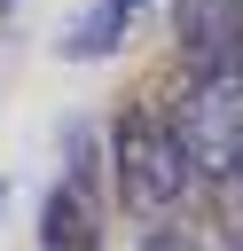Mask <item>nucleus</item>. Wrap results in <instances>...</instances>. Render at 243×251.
<instances>
[{
  "mask_svg": "<svg viewBox=\"0 0 243 251\" xmlns=\"http://www.w3.org/2000/svg\"><path fill=\"white\" fill-rule=\"evenodd\" d=\"M39 251H102V188L86 165H71L39 204Z\"/></svg>",
  "mask_w": 243,
  "mask_h": 251,
  "instance_id": "nucleus-2",
  "label": "nucleus"
},
{
  "mask_svg": "<svg viewBox=\"0 0 243 251\" xmlns=\"http://www.w3.org/2000/svg\"><path fill=\"white\" fill-rule=\"evenodd\" d=\"M0 212H8V180H0Z\"/></svg>",
  "mask_w": 243,
  "mask_h": 251,
  "instance_id": "nucleus-6",
  "label": "nucleus"
},
{
  "mask_svg": "<svg viewBox=\"0 0 243 251\" xmlns=\"http://www.w3.org/2000/svg\"><path fill=\"white\" fill-rule=\"evenodd\" d=\"M212 251H243V243H212Z\"/></svg>",
  "mask_w": 243,
  "mask_h": 251,
  "instance_id": "nucleus-7",
  "label": "nucleus"
},
{
  "mask_svg": "<svg viewBox=\"0 0 243 251\" xmlns=\"http://www.w3.org/2000/svg\"><path fill=\"white\" fill-rule=\"evenodd\" d=\"M227 196H235V227H243V173H235V180H227Z\"/></svg>",
  "mask_w": 243,
  "mask_h": 251,
  "instance_id": "nucleus-5",
  "label": "nucleus"
},
{
  "mask_svg": "<svg viewBox=\"0 0 243 251\" xmlns=\"http://www.w3.org/2000/svg\"><path fill=\"white\" fill-rule=\"evenodd\" d=\"M133 16H141V0H94V8L71 24V39H63V47H71L78 63H94V55H110V47L125 39V24H133Z\"/></svg>",
  "mask_w": 243,
  "mask_h": 251,
  "instance_id": "nucleus-3",
  "label": "nucleus"
},
{
  "mask_svg": "<svg viewBox=\"0 0 243 251\" xmlns=\"http://www.w3.org/2000/svg\"><path fill=\"white\" fill-rule=\"evenodd\" d=\"M141 251H196V243H188L180 227H149V235H141Z\"/></svg>",
  "mask_w": 243,
  "mask_h": 251,
  "instance_id": "nucleus-4",
  "label": "nucleus"
},
{
  "mask_svg": "<svg viewBox=\"0 0 243 251\" xmlns=\"http://www.w3.org/2000/svg\"><path fill=\"white\" fill-rule=\"evenodd\" d=\"M110 180H118L125 212L157 220V212H172V204L188 196L196 157H188L180 126H165L157 110H125V118L110 126Z\"/></svg>",
  "mask_w": 243,
  "mask_h": 251,
  "instance_id": "nucleus-1",
  "label": "nucleus"
}]
</instances>
